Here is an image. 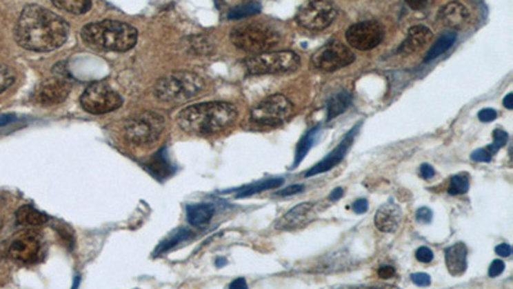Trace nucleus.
<instances>
[{
	"instance_id": "nucleus-1",
	"label": "nucleus",
	"mask_w": 513,
	"mask_h": 289,
	"mask_svg": "<svg viewBox=\"0 0 513 289\" xmlns=\"http://www.w3.org/2000/svg\"><path fill=\"white\" fill-rule=\"evenodd\" d=\"M68 34L70 26L64 19L37 4L22 10L14 30L19 46L32 52L58 49L66 43Z\"/></svg>"
},
{
	"instance_id": "nucleus-2",
	"label": "nucleus",
	"mask_w": 513,
	"mask_h": 289,
	"mask_svg": "<svg viewBox=\"0 0 513 289\" xmlns=\"http://www.w3.org/2000/svg\"><path fill=\"white\" fill-rule=\"evenodd\" d=\"M238 117L234 104L226 102H207L183 108L177 116L179 126L192 135H212L225 130Z\"/></svg>"
},
{
	"instance_id": "nucleus-3",
	"label": "nucleus",
	"mask_w": 513,
	"mask_h": 289,
	"mask_svg": "<svg viewBox=\"0 0 513 289\" xmlns=\"http://www.w3.org/2000/svg\"><path fill=\"white\" fill-rule=\"evenodd\" d=\"M81 38L85 44L105 52H128L138 40L137 28L126 22L104 19L83 26Z\"/></svg>"
},
{
	"instance_id": "nucleus-4",
	"label": "nucleus",
	"mask_w": 513,
	"mask_h": 289,
	"mask_svg": "<svg viewBox=\"0 0 513 289\" xmlns=\"http://www.w3.org/2000/svg\"><path fill=\"white\" fill-rule=\"evenodd\" d=\"M204 89V80L192 71H174L161 77L154 86L158 101L179 103L192 99Z\"/></svg>"
},
{
	"instance_id": "nucleus-5",
	"label": "nucleus",
	"mask_w": 513,
	"mask_h": 289,
	"mask_svg": "<svg viewBox=\"0 0 513 289\" xmlns=\"http://www.w3.org/2000/svg\"><path fill=\"white\" fill-rule=\"evenodd\" d=\"M230 39L239 49L259 54L279 46L281 37L276 28L267 23L252 22L234 28Z\"/></svg>"
},
{
	"instance_id": "nucleus-6",
	"label": "nucleus",
	"mask_w": 513,
	"mask_h": 289,
	"mask_svg": "<svg viewBox=\"0 0 513 289\" xmlns=\"http://www.w3.org/2000/svg\"><path fill=\"white\" fill-rule=\"evenodd\" d=\"M245 67L252 75L290 74L301 67V57L292 50L263 52L247 58Z\"/></svg>"
},
{
	"instance_id": "nucleus-7",
	"label": "nucleus",
	"mask_w": 513,
	"mask_h": 289,
	"mask_svg": "<svg viewBox=\"0 0 513 289\" xmlns=\"http://www.w3.org/2000/svg\"><path fill=\"white\" fill-rule=\"evenodd\" d=\"M165 119L159 113L148 111L128 119L123 128V137L135 146H147L154 143L163 132Z\"/></svg>"
},
{
	"instance_id": "nucleus-8",
	"label": "nucleus",
	"mask_w": 513,
	"mask_h": 289,
	"mask_svg": "<svg viewBox=\"0 0 513 289\" xmlns=\"http://www.w3.org/2000/svg\"><path fill=\"white\" fill-rule=\"evenodd\" d=\"M293 103L283 94L265 98L252 110L249 121L256 128H275L283 125L293 114Z\"/></svg>"
},
{
	"instance_id": "nucleus-9",
	"label": "nucleus",
	"mask_w": 513,
	"mask_h": 289,
	"mask_svg": "<svg viewBox=\"0 0 513 289\" xmlns=\"http://www.w3.org/2000/svg\"><path fill=\"white\" fill-rule=\"evenodd\" d=\"M80 103L86 112L105 114L119 110L122 106V98L110 85L92 83L85 89L80 98Z\"/></svg>"
},
{
	"instance_id": "nucleus-10",
	"label": "nucleus",
	"mask_w": 513,
	"mask_h": 289,
	"mask_svg": "<svg viewBox=\"0 0 513 289\" xmlns=\"http://www.w3.org/2000/svg\"><path fill=\"white\" fill-rule=\"evenodd\" d=\"M338 16V10L328 0H307L296 14L299 26L311 31L329 28Z\"/></svg>"
},
{
	"instance_id": "nucleus-11",
	"label": "nucleus",
	"mask_w": 513,
	"mask_h": 289,
	"mask_svg": "<svg viewBox=\"0 0 513 289\" xmlns=\"http://www.w3.org/2000/svg\"><path fill=\"white\" fill-rule=\"evenodd\" d=\"M356 61L354 53L340 41H331L321 47L312 56V65L325 72H334L352 65Z\"/></svg>"
},
{
	"instance_id": "nucleus-12",
	"label": "nucleus",
	"mask_w": 513,
	"mask_h": 289,
	"mask_svg": "<svg viewBox=\"0 0 513 289\" xmlns=\"http://www.w3.org/2000/svg\"><path fill=\"white\" fill-rule=\"evenodd\" d=\"M385 28L377 21H362L352 25L345 32L349 46L357 50H371L383 43Z\"/></svg>"
},
{
	"instance_id": "nucleus-13",
	"label": "nucleus",
	"mask_w": 513,
	"mask_h": 289,
	"mask_svg": "<svg viewBox=\"0 0 513 289\" xmlns=\"http://www.w3.org/2000/svg\"><path fill=\"white\" fill-rule=\"evenodd\" d=\"M71 92V83L62 72L44 80L37 86L35 101L41 106H55L66 101Z\"/></svg>"
},
{
	"instance_id": "nucleus-14",
	"label": "nucleus",
	"mask_w": 513,
	"mask_h": 289,
	"mask_svg": "<svg viewBox=\"0 0 513 289\" xmlns=\"http://www.w3.org/2000/svg\"><path fill=\"white\" fill-rule=\"evenodd\" d=\"M41 251V244L37 235L31 232L16 235L10 246V259L22 263H32L37 262Z\"/></svg>"
},
{
	"instance_id": "nucleus-15",
	"label": "nucleus",
	"mask_w": 513,
	"mask_h": 289,
	"mask_svg": "<svg viewBox=\"0 0 513 289\" xmlns=\"http://www.w3.org/2000/svg\"><path fill=\"white\" fill-rule=\"evenodd\" d=\"M316 205L312 202H305L295 206L290 211H288L284 216H281L275 228L277 230H295L304 228L310 224L316 217Z\"/></svg>"
},
{
	"instance_id": "nucleus-16",
	"label": "nucleus",
	"mask_w": 513,
	"mask_h": 289,
	"mask_svg": "<svg viewBox=\"0 0 513 289\" xmlns=\"http://www.w3.org/2000/svg\"><path fill=\"white\" fill-rule=\"evenodd\" d=\"M357 129L358 126H354L352 130L349 131L348 134L344 137V139L340 141L339 146L331 150L330 153L325 159H322L321 162H319L317 165H314L313 168H310L304 174V177H314V175H319V174H322V172H326V171H329L331 168H335L336 165H339L340 162L343 161V159L345 157L349 148H350V144L353 143V138H354V134H356Z\"/></svg>"
},
{
	"instance_id": "nucleus-17",
	"label": "nucleus",
	"mask_w": 513,
	"mask_h": 289,
	"mask_svg": "<svg viewBox=\"0 0 513 289\" xmlns=\"http://www.w3.org/2000/svg\"><path fill=\"white\" fill-rule=\"evenodd\" d=\"M438 19L450 30H461L470 21V10L459 1H449L440 8Z\"/></svg>"
},
{
	"instance_id": "nucleus-18",
	"label": "nucleus",
	"mask_w": 513,
	"mask_h": 289,
	"mask_svg": "<svg viewBox=\"0 0 513 289\" xmlns=\"http://www.w3.org/2000/svg\"><path fill=\"white\" fill-rule=\"evenodd\" d=\"M402 210L393 201L381 206L375 215L376 228L384 233H394L402 223Z\"/></svg>"
},
{
	"instance_id": "nucleus-19",
	"label": "nucleus",
	"mask_w": 513,
	"mask_h": 289,
	"mask_svg": "<svg viewBox=\"0 0 513 289\" xmlns=\"http://www.w3.org/2000/svg\"><path fill=\"white\" fill-rule=\"evenodd\" d=\"M432 40V32L429 28L423 25H416L408 30L407 38L398 48V53L401 54H412L429 44Z\"/></svg>"
},
{
	"instance_id": "nucleus-20",
	"label": "nucleus",
	"mask_w": 513,
	"mask_h": 289,
	"mask_svg": "<svg viewBox=\"0 0 513 289\" xmlns=\"http://www.w3.org/2000/svg\"><path fill=\"white\" fill-rule=\"evenodd\" d=\"M445 263L449 274L461 277L467 269V248L463 243H456L445 250Z\"/></svg>"
},
{
	"instance_id": "nucleus-21",
	"label": "nucleus",
	"mask_w": 513,
	"mask_h": 289,
	"mask_svg": "<svg viewBox=\"0 0 513 289\" xmlns=\"http://www.w3.org/2000/svg\"><path fill=\"white\" fill-rule=\"evenodd\" d=\"M16 221L21 226L35 228V226L46 224L48 221V216L32 206H22L16 212Z\"/></svg>"
},
{
	"instance_id": "nucleus-22",
	"label": "nucleus",
	"mask_w": 513,
	"mask_h": 289,
	"mask_svg": "<svg viewBox=\"0 0 513 289\" xmlns=\"http://www.w3.org/2000/svg\"><path fill=\"white\" fill-rule=\"evenodd\" d=\"M188 221L194 226H203L208 224L214 214V207L210 203H199V205L188 206L186 210Z\"/></svg>"
},
{
	"instance_id": "nucleus-23",
	"label": "nucleus",
	"mask_w": 513,
	"mask_h": 289,
	"mask_svg": "<svg viewBox=\"0 0 513 289\" xmlns=\"http://www.w3.org/2000/svg\"><path fill=\"white\" fill-rule=\"evenodd\" d=\"M456 38H457V35H456L454 32H452V31H448V32L443 34V35H441V37L434 43V46L430 48V50L428 52V54L425 57V62L428 63V62L434 61L435 58L441 56L443 53H445V52L448 50L449 48L452 47V46L454 44Z\"/></svg>"
},
{
	"instance_id": "nucleus-24",
	"label": "nucleus",
	"mask_w": 513,
	"mask_h": 289,
	"mask_svg": "<svg viewBox=\"0 0 513 289\" xmlns=\"http://www.w3.org/2000/svg\"><path fill=\"white\" fill-rule=\"evenodd\" d=\"M350 104V94L348 92H340L334 94L328 103V120H332L344 112Z\"/></svg>"
},
{
	"instance_id": "nucleus-25",
	"label": "nucleus",
	"mask_w": 513,
	"mask_h": 289,
	"mask_svg": "<svg viewBox=\"0 0 513 289\" xmlns=\"http://www.w3.org/2000/svg\"><path fill=\"white\" fill-rule=\"evenodd\" d=\"M319 130H320V128L316 126V128H313V129L308 131V132L303 137L302 139L299 140V143H298V146H296V152H295L293 168H296V166L302 162L303 159H304V157L307 156V153L311 150Z\"/></svg>"
},
{
	"instance_id": "nucleus-26",
	"label": "nucleus",
	"mask_w": 513,
	"mask_h": 289,
	"mask_svg": "<svg viewBox=\"0 0 513 289\" xmlns=\"http://www.w3.org/2000/svg\"><path fill=\"white\" fill-rule=\"evenodd\" d=\"M53 4L72 14H83L92 8V0H53Z\"/></svg>"
},
{
	"instance_id": "nucleus-27",
	"label": "nucleus",
	"mask_w": 513,
	"mask_h": 289,
	"mask_svg": "<svg viewBox=\"0 0 513 289\" xmlns=\"http://www.w3.org/2000/svg\"><path fill=\"white\" fill-rule=\"evenodd\" d=\"M261 10H262V6L258 1H250V3L241 4V6H238V7H235V8L230 10L229 14H228V19H247V17L256 16V14H258L261 12Z\"/></svg>"
},
{
	"instance_id": "nucleus-28",
	"label": "nucleus",
	"mask_w": 513,
	"mask_h": 289,
	"mask_svg": "<svg viewBox=\"0 0 513 289\" xmlns=\"http://www.w3.org/2000/svg\"><path fill=\"white\" fill-rule=\"evenodd\" d=\"M283 184H284V179H281V177L270 179V180L262 181L259 184L249 186L243 192H240L238 196H237V198H245V197L253 196V195L261 193L263 190H268V189H272V188H279L280 186H283Z\"/></svg>"
},
{
	"instance_id": "nucleus-29",
	"label": "nucleus",
	"mask_w": 513,
	"mask_h": 289,
	"mask_svg": "<svg viewBox=\"0 0 513 289\" xmlns=\"http://www.w3.org/2000/svg\"><path fill=\"white\" fill-rule=\"evenodd\" d=\"M470 188V180L466 174H459L456 177H452L450 184L448 187V193L450 196H459V195H465Z\"/></svg>"
},
{
	"instance_id": "nucleus-30",
	"label": "nucleus",
	"mask_w": 513,
	"mask_h": 289,
	"mask_svg": "<svg viewBox=\"0 0 513 289\" xmlns=\"http://www.w3.org/2000/svg\"><path fill=\"white\" fill-rule=\"evenodd\" d=\"M189 44H190L192 53H197V54H208V53H211L212 49H213L210 39L205 38V37L192 38V41Z\"/></svg>"
},
{
	"instance_id": "nucleus-31",
	"label": "nucleus",
	"mask_w": 513,
	"mask_h": 289,
	"mask_svg": "<svg viewBox=\"0 0 513 289\" xmlns=\"http://www.w3.org/2000/svg\"><path fill=\"white\" fill-rule=\"evenodd\" d=\"M157 155L158 156H157L156 159L152 163H149V168L156 174V177H162V175L168 177L170 168H171L170 163L165 161V156L162 155V152H159Z\"/></svg>"
},
{
	"instance_id": "nucleus-32",
	"label": "nucleus",
	"mask_w": 513,
	"mask_h": 289,
	"mask_svg": "<svg viewBox=\"0 0 513 289\" xmlns=\"http://www.w3.org/2000/svg\"><path fill=\"white\" fill-rule=\"evenodd\" d=\"M16 80L13 70L6 65H0V93L6 92Z\"/></svg>"
},
{
	"instance_id": "nucleus-33",
	"label": "nucleus",
	"mask_w": 513,
	"mask_h": 289,
	"mask_svg": "<svg viewBox=\"0 0 513 289\" xmlns=\"http://www.w3.org/2000/svg\"><path fill=\"white\" fill-rule=\"evenodd\" d=\"M493 138H494V141H493L492 146L487 147V150H490L494 155V153L498 152L499 148H502V147H504L507 144V141H508V134L505 131L496 129L493 132Z\"/></svg>"
},
{
	"instance_id": "nucleus-34",
	"label": "nucleus",
	"mask_w": 513,
	"mask_h": 289,
	"mask_svg": "<svg viewBox=\"0 0 513 289\" xmlns=\"http://www.w3.org/2000/svg\"><path fill=\"white\" fill-rule=\"evenodd\" d=\"M186 237H189V233L185 230V229H183L181 232H179L177 234H174V235H172L170 239H167V241H165L163 242V244L162 246H159V252H165L167 251V250H170V248H172L174 246H176L177 243L181 242V241H183Z\"/></svg>"
},
{
	"instance_id": "nucleus-35",
	"label": "nucleus",
	"mask_w": 513,
	"mask_h": 289,
	"mask_svg": "<svg viewBox=\"0 0 513 289\" xmlns=\"http://www.w3.org/2000/svg\"><path fill=\"white\" fill-rule=\"evenodd\" d=\"M416 220L420 224H430L432 221V211L428 207H421L416 212Z\"/></svg>"
},
{
	"instance_id": "nucleus-36",
	"label": "nucleus",
	"mask_w": 513,
	"mask_h": 289,
	"mask_svg": "<svg viewBox=\"0 0 513 289\" xmlns=\"http://www.w3.org/2000/svg\"><path fill=\"white\" fill-rule=\"evenodd\" d=\"M416 259L420 262H423V263H429L434 259V253L429 247H420L416 251Z\"/></svg>"
},
{
	"instance_id": "nucleus-37",
	"label": "nucleus",
	"mask_w": 513,
	"mask_h": 289,
	"mask_svg": "<svg viewBox=\"0 0 513 289\" xmlns=\"http://www.w3.org/2000/svg\"><path fill=\"white\" fill-rule=\"evenodd\" d=\"M492 157H493V153L487 150V148H485V150H476L471 155V159H474L476 162H490Z\"/></svg>"
},
{
	"instance_id": "nucleus-38",
	"label": "nucleus",
	"mask_w": 513,
	"mask_h": 289,
	"mask_svg": "<svg viewBox=\"0 0 513 289\" xmlns=\"http://www.w3.org/2000/svg\"><path fill=\"white\" fill-rule=\"evenodd\" d=\"M413 283L419 287H429L431 284V278L425 272H416L411 275Z\"/></svg>"
},
{
	"instance_id": "nucleus-39",
	"label": "nucleus",
	"mask_w": 513,
	"mask_h": 289,
	"mask_svg": "<svg viewBox=\"0 0 513 289\" xmlns=\"http://www.w3.org/2000/svg\"><path fill=\"white\" fill-rule=\"evenodd\" d=\"M303 189H304V187H303L302 184H293V186H289V187H286V188H284V189H281L280 192H277V193H276L275 196H279V197L294 196V195H296V193H301Z\"/></svg>"
},
{
	"instance_id": "nucleus-40",
	"label": "nucleus",
	"mask_w": 513,
	"mask_h": 289,
	"mask_svg": "<svg viewBox=\"0 0 513 289\" xmlns=\"http://www.w3.org/2000/svg\"><path fill=\"white\" fill-rule=\"evenodd\" d=\"M504 268H505V265H504L503 261L495 260V261L492 262V265L489 268V277H492V278L499 277L503 272Z\"/></svg>"
},
{
	"instance_id": "nucleus-41",
	"label": "nucleus",
	"mask_w": 513,
	"mask_h": 289,
	"mask_svg": "<svg viewBox=\"0 0 513 289\" xmlns=\"http://www.w3.org/2000/svg\"><path fill=\"white\" fill-rule=\"evenodd\" d=\"M498 113L493 108H485V110H481L479 112V120L483 122H490L493 121L496 119Z\"/></svg>"
},
{
	"instance_id": "nucleus-42",
	"label": "nucleus",
	"mask_w": 513,
	"mask_h": 289,
	"mask_svg": "<svg viewBox=\"0 0 513 289\" xmlns=\"http://www.w3.org/2000/svg\"><path fill=\"white\" fill-rule=\"evenodd\" d=\"M377 275L380 279H390L395 275V269L393 266H389V265H384L381 266L379 270H377Z\"/></svg>"
},
{
	"instance_id": "nucleus-43",
	"label": "nucleus",
	"mask_w": 513,
	"mask_h": 289,
	"mask_svg": "<svg viewBox=\"0 0 513 289\" xmlns=\"http://www.w3.org/2000/svg\"><path fill=\"white\" fill-rule=\"evenodd\" d=\"M352 208H353V211H354L356 214H365L367 211V208H368V202H367L366 199L361 198V199H357V201L352 205Z\"/></svg>"
},
{
	"instance_id": "nucleus-44",
	"label": "nucleus",
	"mask_w": 513,
	"mask_h": 289,
	"mask_svg": "<svg viewBox=\"0 0 513 289\" xmlns=\"http://www.w3.org/2000/svg\"><path fill=\"white\" fill-rule=\"evenodd\" d=\"M495 253H496L498 256H501V257H508V256H511V253H512V248H511L510 244L503 243V244H499V246L495 247Z\"/></svg>"
},
{
	"instance_id": "nucleus-45",
	"label": "nucleus",
	"mask_w": 513,
	"mask_h": 289,
	"mask_svg": "<svg viewBox=\"0 0 513 289\" xmlns=\"http://www.w3.org/2000/svg\"><path fill=\"white\" fill-rule=\"evenodd\" d=\"M410 8L414 10H420L426 7L428 0H404Z\"/></svg>"
},
{
	"instance_id": "nucleus-46",
	"label": "nucleus",
	"mask_w": 513,
	"mask_h": 289,
	"mask_svg": "<svg viewBox=\"0 0 513 289\" xmlns=\"http://www.w3.org/2000/svg\"><path fill=\"white\" fill-rule=\"evenodd\" d=\"M420 172H421V177H423V179H426V180L431 179V177H434V174H435L434 168H431L429 163H423L421 166V170H420Z\"/></svg>"
},
{
	"instance_id": "nucleus-47",
	"label": "nucleus",
	"mask_w": 513,
	"mask_h": 289,
	"mask_svg": "<svg viewBox=\"0 0 513 289\" xmlns=\"http://www.w3.org/2000/svg\"><path fill=\"white\" fill-rule=\"evenodd\" d=\"M230 288H248L247 281H245L244 278H239V279L234 280V281L230 284Z\"/></svg>"
},
{
	"instance_id": "nucleus-48",
	"label": "nucleus",
	"mask_w": 513,
	"mask_h": 289,
	"mask_svg": "<svg viewBox=\"0 0 513 289\" xmlns=\"http://www.w3.org/2000/svg\"><path fill=\"white\" fill-rule=\"evenodd\" d=\"M343 195H344V190L341 189V188H335L332 192L330 193V198L331 201H336V199H340L341 197H343Z\"/></svg>"
},
{
	"instance_id": "nucleus-49",
	"label": "nucleus",
	"mask_w": 513,
	"mask_h": 289,
	"mask_svg": "<svg viewBox=\"0 0 513 289\" xmlns=\"http://www.w3.org/2000/svg\"><path fill=\"white\" fill-rule=\"evenodd\" d=\"M504 107L508 108V110H512L513 108V94L510 93L505 95L503 101Z\"/></svg>"
},
{
	"instance_id": "nucleus-50",
	"label": "nucleus",
	"mask_w": 513,
	"mask_h": 289,
	"mask_svg": "<svg viewBox=\"0 0 513 289\" xmlns=\"http://www.w3.org/2000/svg\"><path fill=\"white\" fill-rule=\"evenodd\" d=\"M223 263H226L225 260H219V261H217V265H223Z\"/></svg>"
},
{
	"instance_id": "nucleus-51",
	"label": "nucleus",
	"mask_w": 513,
	"mask_h": 289,
	"mask_svg": "<svg viewBox=\"0 0 513 289\" xmlns=\"http://www.w3.org/2000/svg\"><path fill=\"white\" fill-rule=\"evenodd\" d=\"M0 229H1V221H0Z\"/></svg>"
}]
</instances>
